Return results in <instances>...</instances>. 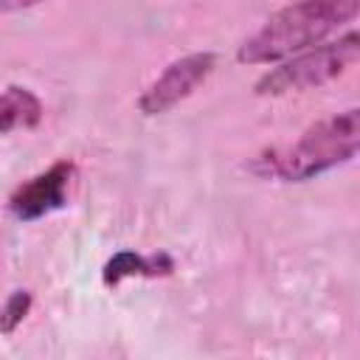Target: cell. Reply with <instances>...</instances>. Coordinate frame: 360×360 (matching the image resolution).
<instances>
[{
    "instance_id": "cell-1",
    "label": "cell",
    "mask_w": 360,
    "mask_h": 360,
    "mask_svg": "<svg viewBox=\"0 0 360 360\" xmlns=\"http://www.w3.org/2000/svg\"><path fill=\"white\" fill-rule=\"evenodd\" d=\"M360 14V0H295L276 11L253 37H248L236 59L242 65L284 62L307 48L321 45L338 28Z\"/></svg>"
},
{
    "instance_id": "cell-2",
    "label": "cell",
    "mask_w": 360,
    "mask_h": 360,
    "mask_svg": "<svg viewBox=\"0 0 360 360\" xmlns=\"http://www.w3.org/2000/svg\"><path fill=\"white\" fill-rule=\"evenodd\" d=\"M360 155V107L312 124L295 143L264 158V172L284 183H307Z\"/></svg>"
},
{
    "instance_id": "cell-3",
    "label": "cell",
    "mask_w": 360,
    "mask_h": 360,
    "mask_svg": "<svg viewBox=\"0 0 360 360\" xmlns=\"http://www.w3.org/2000/svg\"><path fill=\"white\" fill-rule=\"evenodd\" d=\"M354 62H360V31H349L335 42H321L278 62L256 82L253 90L256 96H287L312 90L346 73Z\"/></svg>"
},
{
    "instance_id": "cell-4",
    "label": "cell",
    "mask_w": 360,
    "mask_h": 360,
    "mask_svg": "<svg viewBox=\"0 0 360 360\" xmlns=\"http://www.w3.org/2000/svg\"><path fill=\"white\" fill-rule=\"evenodd\" d=\"M217 68V53L197 51L188 56L174 59L138 98V110L143 115H163L172 107H177L183 98H188Z\"/></svg>"
},
{
    "instance_id": "cell-5",
    "label": "cell",
    "mask_w": 360,
    "mask_h": 360,
    "mask_svg": "<svg viewBox=\"0 0 360 360\" xmlns=\"http://www.w3.org/2000/svg\"><path fill=\"white\" fill-rule=\"evenodd\" d=\"M73 174H76V166L70 160H56L45 172L25 180L8 197V211L22 222H34V219L62 208L68 200V188H70Z\"/></svg>"
},
{
    "instance_id": "cell-6",
    "label": "cell",
    "mask_w": 360,
    "mask_h": 360,
    "mask_svg": "<svg viewBox=\"0 0 360 360\" xmlns=\"http://www.w3.org/2000/svg\"><path fill=\"white\" fill-rule=\"evenodd\" d=\"M172 270H174V262L166 253L143 256V253H135V250H118L112 259H107V264L101 270V278H104L107 287H115L124 278H135V276L155 278V276H169Z\"/></svg>"
},
{
    "instance_id": "cell-7",
    "label": "cell",
    "mask_w": 360,
    "mask_h": 360,
    "mask_svg": "<svg viewBox=\"0 0 360 360\" xmlns=\"http://www.w3.org/2000/svg\"><path fill=\"white\" fill-rule=\"evenodd\" d=\"M42 121V101L28 90L8 84L3 90L0 101V129L3 135H11L14 129H31Z\"/></svg>"
},
{
    "instance_id": "cell-8",
    "label": "cell",
    "mask_w": 360,
    "mask_h": 360,
    "mask_svg": "<svg viewBox=\"0 0 360 360\" xmlns=\"http://www.w3.org/2000/svg\"><path fill=\"white\" fill-rule=\"evenodd\" d=\"M31 304H34L31 290H14V292L6 298V304H3V315H0V332H3L6 338L25 321V315L31 312Z\"/></svg>"
},
{
    "instance_id": "cell-9",
    "label": "cell",
    "mask_w": 360,
    "mask_h": 360,
    "mask_svg": "<svg viewBox=\"0 0 360 360\" xmlns=\"http://www.w3.org/2000/svg\"><path fill=\"white\" fill-rule=\"evenodd\" d=\"M39 0H0V8L8 14V11H20V8H31L37 6Z\"/></svg>"
}]
</instances>
